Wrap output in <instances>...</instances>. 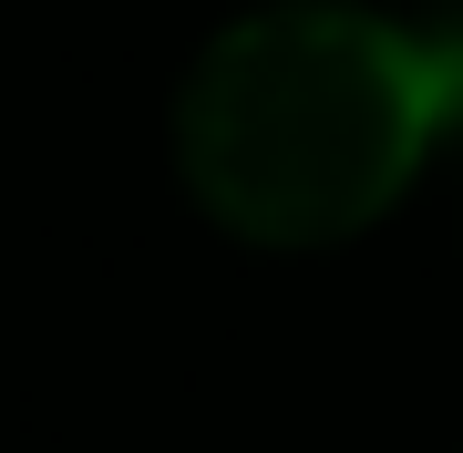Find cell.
Returning <instances> with one entry per match:
<instances>
[{"instance_id": "obj_1", "label": "cell", "mask_w": 463, "mask_h": 453, "mask_svg": "<svg viewBox=\"0 0 463 453\" xmlns=\"http://www.w3.org/2000/svg\"><path fill=\"white\" fill-rule=\"evenodd\" d=\"M463 124V32H402L361 0H268L175 93V165L216 227L330 248L371 227Z\"/></svg>"}]
</instances>
